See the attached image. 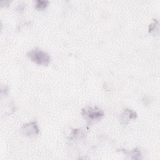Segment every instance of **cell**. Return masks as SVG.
<instances>
[{"instance_id": "1", "label": "cell", "mask_w": 160, "mask_h": 160, "mask_svg": "<svg viewBox=\"0 0 160 160\" xmlns=\"http://www.w3.org/2000/svg\"><path fill=\"white\" fill-rule=\"evenodd\" d=\"M28 56L32 62L38 65L48 66L51 61L50 56L46 52L38 48L29 51Z\"/></svg>"}, {"instance_id": "2", "label": "cell", "mask_w": 160, "mask_h": 160, "mask_svg": "<svg viewBox=\"0 0 160 160\" xmlns=\"http://www.w3.org/2000/svg\"><path fill=\"white\" fill-rule=\"evenodd\" d=\"M82 115L87 121L92 122L100 119L103 116V111L97 107L88 106L82 110Z\"/></svg>"}, {"instance_id": "3", "label": "cell", "mask_w": 160, "mask_h": 160, "mask_svg": "<svg viewBox=\"0 0 160 160\" xmlns=\"http://www.w3.org/2000/svg\"><path fill=\"white\" fill-rule=\"evenodd\" d=\"M22 131L24 134L29 136L36 135L39 132L37 123L34 121L24 124L22 128Z\"/></svg>"}, {"instance_id": "4", "label": "cell", "mask_w": 160, "mask_h": 160, "mask_svg": "<svg viewBox=\"0 0 160 160\" xmlns=\"http://www.w3.org/2000/svg\"><path fill=\"white\" fill-rule=\"evenodd\" d=\"M137 115L136 113L131 109H125L124 111V112L122 114L121 120L124 121V123L126 124V121H129V119H135L136 118Z\"/></svg>"}, {"instance_id": "5", "label": "cell", "mask_w": 160, "mask_h": 160, "mask_svg": "<svg viewBox=\"0 0 160 160\" xmlns=\"http://www.w3.org/2000/svg\"><path fill=\"white\" fill-rule=\"evenodd\" d=\"M49 3L48 1L38 0L36 1V8L38 9H43L46 8Z\"/></svg>"}]
</instances>
